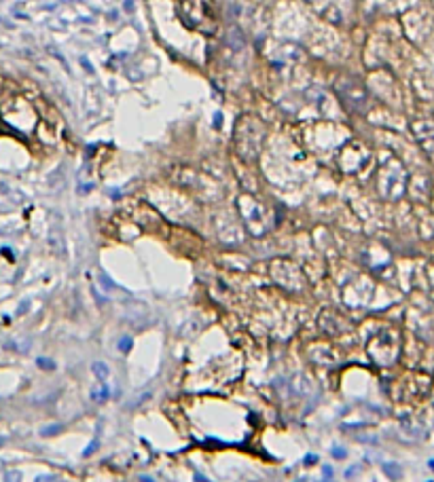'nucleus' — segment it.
<instances>
[{
  "label": "nucleus",
  "mask_w": 434,
  "mask_h": 482,
  "mask_svg": "<svg viewBox=\"0 0 434 482\" xmlns=\"http://www.w3.org/2000/svg\"><path fill=\"white\" fill-rule=\"evenodd\" d=\"M38 364H40L42 368H51V362H47V360H38Z\"/></svg>",
  "instance_id": "20e7f679"
},
{
  "label": "nucleus",
  "mask_w": 434,
  "mask_h": 482,
  "mask_svg": "<svg viewBox=\"0 0 434 482\" xmlns=\"http://www.w3.org/2000/svg\"><path fill=\"white\" fill-rule=\"evenodd\" d=\"M337 91L339 95L343 97V102L352 108H360L362 102L367 100V91L365 87L358 83V81H352V79H343L339 85H337Z\"/></svg>",
  "instance_id": "f257e3e1"
},
{
  "label": "nucleus",
  "mask_w": 434,
  "mask_h": 482,
  "mask_svg": "<svg viewBox=\"0 0 434 482\" xmlns=\"http://www.w3.org/2000/svg\"><path fill=\"white\" fill-rule=\"evenodd\" d=\"M227 42H229L233 49H241V47H244V36H241V30H239L237 26L229 30V34H227Z\"/></svg>",
  "instance_id": "f03ea898"
},
{
  "label": "nucleus",
  "mask_w": 434,
  "mask_h": 482,
  "mask_svg": "<svg viewBox=\"0 0 434 482\" xmlns=\"http://www.w3.org/2000/svg\"><path fill=\"white\" fill-rule=\"evenodd\" d=\"M430 467H432V470H434V461H430Z\"/></svg>",
  "instance_id": "423d86ee"
},
{
  "label": "nucleus",
  "mask_w": 434,
  "mask_h": 482,
  "mask_svg": "<svg viewBox=\"0 0 434 482\" xmlns=\"http://www.w3.org/2000/svg\"><path fill=\"white\" fill-rule=\"evenodd\" d=\"M333 455H335V457H345V452H343V451H335Z\"/></svg>",
  "instance_id": "39448f33"
},
{
  "label": "nucleus",
  "mask_w": 434,
  "mask_h": 482,
  "mask_svg": "<svg viewBox=\"0 0 434 482\" xmlns=\"http://www.w3.org/2000/svg\"><path fill=\"white\" fill-rule=\"evenodd\" d=\"M94 372H96V374H102V377H106V374H108V370H106V366H104V364H100V366L96 364V366H94Z\"/></svg>",
  "instance_id": "7ed1b4c3"
}]
</instances>
